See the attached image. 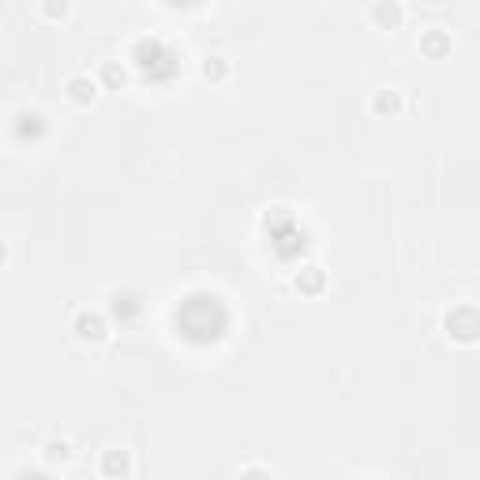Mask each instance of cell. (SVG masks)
<instances>
[{"label":"cell","mask_w":480,"mask_h":480,"mask_svg":"<svg viewBox=\"0 0 480 480\" xmlns=\"http://www.w3.org/2000/svg\"><path fill=\"white\" fill-rule=\"evenodd\" d=\"M443 334L458 345H476L480 342V308L462 301L443 311Z\"/></svg>","instance_id":"1"},{"label":"cell","mask_w":480,"mask_h":480,"mask_svg":"<svg viewBox=\"0 0 480 480\" xmlns=\"http://www.w3.org/2000/svg\"><path fill=\"white\" fill-rule=\"evenodd\" d=\"M72 331L87 345H102V342H109V319L98 308H79L72 315Z\"/></svg>","instance_id":"2"},{"label":"cell","mask_w":480,"mask_h":480,"mask_svg":"<svg viewBox=\"0 0 480 480\" xmlns=\"http://www.w3.org/2000/svg\"><path fill=\"white\" fill-rule=\"evenodd\" d=\"M102 79L98 76H87V72H72L68 79H64V98H68L72 106H79V109H90L94 102L102 98Z\"/></svg>","instance_id":"3"},{"label":"cell","mask_w":480,"mask_h":480,"mask_svg":"<svg viewBox=\"0 0 480 480\" xmlns=\"http://www.w3.org/2000/svg\"><path fill=\"white\" fill-rule=\"evenodd\" d=\"M368 23L379 30V35H394V30L405 26V5H402V0H372V5H368Z\"/></svg>","instance_id":"4"},{"label":"cell","mask_w":480,"mask_h":480,"mask_svg":"<svg viewBox=\"0 0 480 480\" xmlns=\"http://www.w3.org/2000/svg\"><path fill=\"white\" fill-rule=\"evenodd\" d=\"M327 285H331V278L319 263H304L293 271V293H301L304 301H319L327 293Z\"/></svg>","instance_id":"5"},{"label":"cell","mask_w":480,"mask_h":480,"mask_svg":"<svg viewBox=\"0 0 480 480\" xmlns=\"http://www.w3.org/2000/svg\"><path fill=\"white\" fill-rule=\"evenodd\" d=\"M98 473L106 476V480H128L136 473V458H132V451H120V446H109V451H102V458H98Z\"/></svg>","instance_id":"6"},{"label":"cell","mask_w":480,"mask_h":480,"mask_svg":"<svg viewBox=\"0 0 480 480\" xmlns=\"http://www.w3.org/2000/svg\"><path fill=\"white\" fill-rule=\"evenodd\" d=\"M402 109H405V98H402L398 87H379V90H372V98H368V113H372V117L394 120Z\"/></svg>","instance_id":"7"},{"label":"cell","mask_w":480,"mask_h":480,"mask_svg":"<svg viewBox=\"0 0 480 480\" xmlns=\"http://www.w3.org/2000/svg\"><path fill=\"white\" fill-rule=\"evenodd\" d=\"M417 49H421V56H428V60H443V56H451L454 38H451V30H443V26H428V30H421Z\"/></svg>","instance_id":"8"},{"label":"cell","mask_w":480,"mask_h":480,"mask_svg":"<svg viewBox=\"0 0 480 480\" xmlns=\"http://www.w3.org/2000/svg\"><path fill=\"white\" fill-rule=\"evenodd\" d=\"M230 76H233L230 56H221V53H207V56H203V64H199V79H203V83L221 87V83H230Z\"/></svg>","instance_id":"9"},{"label":"cell","mask_w":480,"mask_h":480,"mask_svg":"<svg viewBox=\"0 0 480 480\" xmlns=\"http://www.w3.org/2000/svg\"><path fill=\"white\" fill-rule=\"evenodd\" d=\"M42 458H46V465H68L72 458H76V446H72V439H46L42 443Z\"/></svg>","instance_id":"10"},{"label":"cell","mask_w":480,"mask_h":480,"mask_svg":"<svg viewBox=\"0 0 480 480\" xmlns=\"http://www.w3.org/2000/svg\"><path fill=\"white\" fill-rule=\"evenodd\" d=\"M98 79L106 90H124L128 83H132V76H128V68L120 60H102V68H98Z\"/></svg>","instance_id":"11"},{"label":"cell","mask_w":480,"mask_h":480,"mask_svg":"<svg viewBox=\"0 0 480 480\" xmlns=\"http://www.w3.org/2000/svg\"><path fill=\"white\" fill-rule=\"evenodd\" d=\"M72 5H76V0H38V15L46 23H60V19L72 15Z\"/></svg>","instance_id":"12"}]
</instances>
